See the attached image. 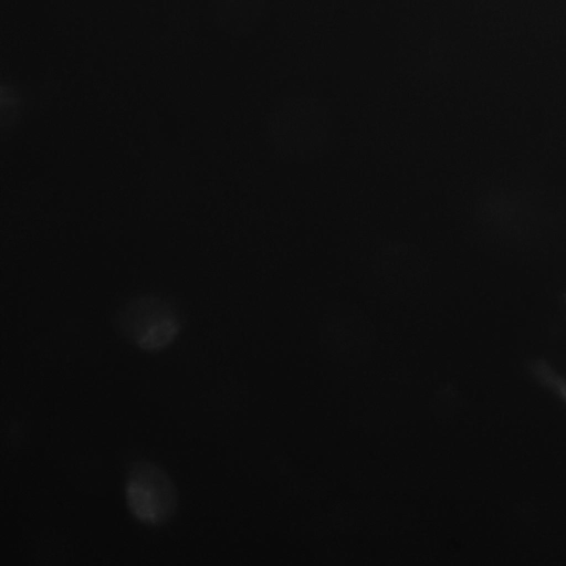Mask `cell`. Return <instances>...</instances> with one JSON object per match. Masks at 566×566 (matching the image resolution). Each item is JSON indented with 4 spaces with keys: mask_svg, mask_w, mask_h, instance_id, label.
Returning <instances> with one entry per match:
<instances>
[{
    "mask_svg": "<svg viewBox=\"0 0 566 566\" xmlns=\"http://www.w3.org/2000/svg\"><path fill=\"white\" fill-rule=\"evenodd\" d=\"M124 494L130 514L147 526H161L175 514L176 486L167 472L150 461H137L127 472Z\"/></svg>",
    "mask_w": 566,
    "mask_h": 566,
    "instance_id": "6da1fadb",
    "label": "cell"
},
{
    "mask_svg": "<svg viewBox=\"0 0 566 566\" xmlns=\"http://www.w3.org/2000/svg\"><path fill=\"white\" fill-rule=\"evenodd\" d=\"M116 323L126 339L146 352H158L168 347L181 329L175 308L165 300L153 295L128 301L118 311Z\"/></svg>",
    "mask_w": 566,
    "mask_h": 566,
    "instance_id": "7a4b0ae2",
    "label": "cell"
},
{
    "mask_svg": "<svg viewBox=\"0 0 566 566\" xmlns=\"http://www.w3.org/2000/svg\"><path fill=\"white\" fill-rule=\"evenodd\" d=\"M329 125L324 116L296 114L277 116L270 128L271 144L282 158L307 161L327 147Z\"/></svg>",
    "mask_w": 566,
    "mask_h": 566,
    "instance_id": "3957f363",
    "label": "cell"
},
{
    "mask_svg": "<svg viewBox=\"0 0 566 566\" xmlns=\"http://www.w3.org/2000/svg\"><path fill=\"white\" fill-rule=\"evenodd\" d=\"M373 274L385 292H416L424 281V258L419 249L409 242L389 241L375 254Z\"/></svg>",
    "mask_w": 566,
    "mask_h": 566,
    "instance_id": "277c9868",
    "label": "cell"
},
{
    "mask_svg": "<svg viewBox=\"0 0 566 566\" xmlns=\"http://www.w3.org/2000/svg\"><path fill=\"white\" fill-rule=\"evenodd\" d=\"M527 370L539 385L553 392L566 405V377L564 375L542 358L528 361Z\"/></svg>",
    "mask_w": 566,
    "mask_h": 566,
    "instance_id": "5b68a950",
    "label": "cell"
},
{
    "mask_svg": "<svg viewBox=\"0 0 566 566\" xmlns=\"http://www.w3.org/2000/svg\"><path fill=\"white\" fill-rule=\"evenodd\" d=\"M564 298H565V302H566V295H565V297H564Z\"/></svg>",
    "mask_w": 566,
    "mask_h": 566,
    "instance_id": "8992f818",
    "label": "cell"
}]
</instances>
